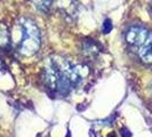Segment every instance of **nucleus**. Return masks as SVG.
Listing matches in <instances>:
<instances>
[{"label": "nucleus", "instance_id": "1", "mask_svg": "<svg viewBox=\"0 0 152 137\" xmlns=\"http://www.w3.org/2000/svg\"><path fill=\"white\" fill-rule=\"evenodd\" d=\"M20 30V41L17 50L23 56H32L37 54L41 46V33L37 23L29 17H21L17 22Z\"/></svg>", "mask_w": 152, "mask_h": 137}, {"label": "nucleus", "instance_id": "2", "mask_svg": "<svg viewBox=\"0 0 152 137\" xmlns=\"http://www.w3.org/2000/svg\"><path fill=\"white\" fill-rule=\"evenodd\" d=\"M150 38V33L142 25H132L125 32V41L132 48L138 49Z\"/></svg>", "mask_w": 152, "mask_h": 137}, {"label": "nucleus", "instance_id": "3", "mask_svg": "<svg viewBox=\"0 0 152 137\" xmlns=\"http://www.w3.org/2000/svg\"><path fill=\"white\" fill-rule=\"evenodd\" d=\"M137 54L140 60L142 63H144L145 65H152V39L151 36L149 40L145 42L142 47H140L137 49Z\"/></svg>", "mask_w": 152, "mask_h": 137}, {"label": "nucleus", "instance_id": "4", "mask_svg": "<svg viewBox=\"0 0 152 137\" xmlns=\"http://www.w3.org/2000/svg\"><path fill=\"white\" fill-rule=\"evenodd\" d=\"M12 45V34L8 30V28L4 24L0 23V48L7 49Z\"/></svg>", "mask_w": 152, "mask_h": 137}, {"label": "nucleus", "instance_id": "5", "mask_svg": "<svg viewBox=\"0 0 152 137\" xmlns=\"http://www.w3.org/2000/svg\"><path fill=\"white\" fill-rule=\"evenodd\" d=\"M31 2L38 8L39 10L46 13V12H48L50 9L54 0H31Z\"/></svg>", "mask_w": 152, "mask_h": 137}, {"label": "nucleus", "instance_id": "6", "mask_svg": "<svg viewBox=\"0 0 152 137\" xmlns=\"http://www.w3.org/2000/svg\"><path fill=\"white\" fill-rule=\"evenodd\" d=\"M85 52L89 55L99 53V46L96 45L93 40H87L85 42Z\"/></svg>", "mask_w": 152, "mask_h": 137}, {"label": "nucleus", "instance_id": "7", "mask_svg": "<svg viewBox=\"0 0 152 137\" xmlns=\"http://www.w3.org/2000/svg\"><path fill=\"white\" fill-rule=\"evenodd\" d=\"M111 30H112V22H111V20L107 18V20L104 21V23H103L102 31H103V33H109Z\"/></svg>", "mask_w": 152, "mask_h": 137}, {"label": "nucleus", "instance_id": "8", "mask_svg": "<svg viewBox=\"0 0 152 137\" xmlns=\"http://www.w3.org/2000/svg\"><path fill=\"white\" fill-rule=\"evenodd\" d=\"M2 68H5V63H4V60L0 56V70H2Z\"/></svg>", "mask_w": 152, "mask_h": 137}, {"label": "nucleus", "instance_id": "9", "mask_svg": "<svg viewBox=\"0 0 152 137\" xmlns=\"http://www.w3.org/2000/svg\"><path fill=\"white\" fill-rule=\"evenodd\" d=\"M150 89H151V94H152V84H151V87H150Z\"/></svg>", "mask_w": 152, "mask_h": 137}, {"label": "nucleus", "instance_id": "10", "mask_svg": "<svg viewBox=\"0 0 152 137\" xmlns=\"http://www.w3.org/2000/svg\"><path fill=\"white\" fill-rule=\"evenodd\" d=\"M151 12H152V4H151Z\"/></svg>", "mask_w": 152, "mask_h": 137}, {"label": "nucleus", "instance_id": "11", "mask_svg": "<svg viewBox=\"0 0 152 137\" xmlns=\"http://www.w3.org/2000/svg\"><path fill=\"white\" fill-rule=\"evenodd\" d=\"M151 39H152V36H151Z\"/></svg>", "mask_w": 152, "mask_h": 137}]
</instances>
